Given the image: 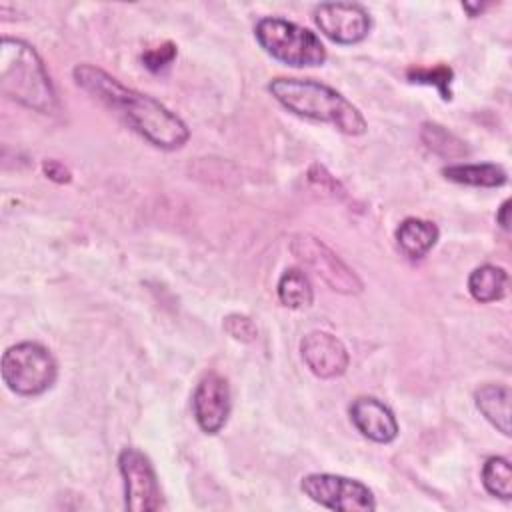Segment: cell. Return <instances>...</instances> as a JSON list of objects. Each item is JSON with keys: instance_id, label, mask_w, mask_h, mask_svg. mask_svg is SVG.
Listing matches in <instances>:
<instances>
[{"instance_id": "6da1fadb", "label": "cell", "mask_w": 512, "mask_h": 512, "mask_svg": "<svg viewBox=\"0 0 512 512\" xmlns=\"http://www.w3.org/2000/svg\"><path fill=\"white\" fill-rule=\"evenodd\" d=\"M72 76L82 90L116 112L134 132L156 148L176 150L188 142V126L156 98L124 86L106 70L92 64H78Z\"/></svg>"}, {"instance_id": "7a4b0ae2", "label": "cell", "mask_w": 512, "mask_h": 512, "mask_svg": "<svg viewBox=\"0 0 512 512\" xmlns=\"http://www.w3.org/2000/svg\"><path fill=\"white\" fill-rule=\"evenodd\" d=\"M268 92L288 112L332 124L348 136H360L368 128L362 112L346 96L318 80L278 76L268 82Z\"/></svg>"}, {"instance_id": "3957f363", "label": "cell", "mask_w": 512, "mask_h": 512, "mask_svg": "<svg viewBox=\"0 0 512 512\" xmlns=\"http://www.w3.org/2000/svg\"><path fill=\"white\" fill-rule=\"evenodd\" d=\"M0 90L6 98L36 110L54 114L58 98L40 54L26 40L4 36L0 42Z\"/></svg>"}, {"instance_id": "277c9868", "label": "cell", "mask_w": 512, "mask_h": 512, "mask_svg": "<svg viewBox=\"0 0 512 512\" xmlns=\"http://www.w3.org/2000/svg\"><path fill=\"white\" fill-rule=\"evenodd\" d=\"M254 36L266 54L292 68L322 66L326 62V48L320 38L312 30L286 18H260Z\"/></svg>"}, {"instance_id": "5b68a950", "label": "cell", "mask_w": 512, "mask_h": 512, "mask_svg": "<svg viewBox=\"0 0 512 512\" xmlns=\"http://www.w3.org/2000/svg\"><path fill=\"white\" fill-rule=\"evenodd\" d=\"M58 376L52 352L38 342H20L2 356V380L18 396H38L46 392Z\"/></svg>"}, {"instance_id": "8992f818", "label": "cell", "mask_w": 512, "mask_h": 512, "mask_svg": "<svg viewBox=\"0 0 512 512\" xmlns=\"http://www.w3.org/2000/svg\"><path fill=\"white\" fill-rule=\"evenodd\" d=\"M290 252L310 268L330 290L340 294H360L362 280L358 274L322 240L312 234H294L290 238Z\"/></svg>"}, {"instance_id": "52a82bcc", "label": "cell", "mask_w": 512, "mask_h": 512, "mask_svg": "<svg viewBox=\"0 0 512 512\" xmlns=\"http://www.w3.org/2000/svg\"><path fill=\"white\" fill-rule=\"evenodd\" d=\"M302 492L316 504L340 512H372L376 500L372 490L348 476L314 472L302 478Z\"/></svg>"}, {"instance_id": "ba28073f", "label": "cell", "mask_w": 512, "mask_h": 512, "mask_svg": "<svg viewBox=\"0 0 512 512\" xmlns=\"http://www.w3.org/2000/svg\"><path fill=\"white\" fill-rule=\"evenodd\" d=\"M118 470L124 480V506L130 512H154L162 506L156 472L144 452L124 448L118 454Z\"/></svg>"}, {"instance_id": "9c48e42d", "label": "cell", "mask_w": 512, "mask_h": 512, "mask_svg": "<svg viewBox=\"0 0 512 512\" xmlns=\"http://www.w3.org/2000/svg\"><path fill=\"white\" fill-rule=\"evenodd\" d=\"M318 30L336 44L362 42L372 26L364 6L354 2H322L312 12Z\"/></svg>"}, {"instance_id": "30bf717a", "label": "cell", "mask_w": 512, "mask_h": 512, "mask_svg": "<svg viewBox=\"0 0 512 512\" xmlns=\"http://www.w3.org/2000/svg\"><path fill=\"white\" fill-rule=\"evenodd\" d=\"M230 388L224 376L218 372H208L196 384L192 396L194 420L206 434H216L224 428L230 416Z\"/></svg>"}, {"instance_id": "8fae6325", "label": "cell", "mask_w": 512, "mask_h": 512, "mask_svg": "<svg viewBox=\"0 0 512 512\" xmlns=\"http://www.w3.org/2000/svg\"><path fill=\"white\" fill-rule=\"evenodd\" d=\"M300 354L308 370L324 380L342 376L350 362L342 340L324 330L308 332L300 342Z\"/></svg>"}, {"instance_id": "7c38bea8", "label": "cell", "mask_w": 512, "mask_h": 512, "mask_svg": "<svg viewBox=\"0 0 512 512\" xmlns=\"http://www.w3.org/2000/svg\"><path fill=\"white\" fill-rule=\"evenodd\" d=\"M350 420L354 428L372 442L388 444L398 436V420L394 412L374 396H358L350 404Z\"/></svg>"}, {"instance_id": "4fadbf2b", "label": "cell", "mask_w": 512, "mask_h": 512, "mask_svg": "<svg viewBox=\"0 0 512 512\" xmlns=\"http://www.w3.org/2000/svg\"><path fill=\"white\" fill-rule=\"evenodd\" d=\"M438 236H440L438 226L422 218H406L396 228V242L400 250L412 260L424 258L438 242Z\"/></svg>"}, {"instance_id": "5bb4252c", "label": "cell", "mask_w": 512, "mask_h": 512, "mask_svg": "<svg viewBox=\"0 0 512 512\" xmlns=\"http://www.w3.org/2000/svg\"><path fill=\"white\" fill-rule=\"evenodd\" d=\"M510 388L504 384H484L474 392L480 414L504 436H510Z\"/></svg>"}, {"instance_id": "9a60e30c", "label": "cell", "mask_w": 512, "mask_h": 512, "mask_svg": "<svg viewBox=\"0 0 512 512\" xmlns=\"http://www.w3.org/2000/svg\"><path fill=\"white\" fill-rule=\"evenodd\" d=\"M442 176L456 184L478 186V188H498L506 184V170L498 164L482 162V164H452L442 168Z\"/></svg>"}, {"instance_id": "2e32d148", "label": "cell", "mask_w": 512, "mask_h": 512, "mask_svg": "<svg viewBox=\"0 0 512 512\" xmlns=\"http://www.w3.org/2000/svg\"><path fill=\"white\" fill-rule=\"evenodd\" d=\"M508 272L494 264H482L468 276V292L474 300L488 304L496 302L506 294Z\"/></svg>"}, {"instance_id": "e0dca14e", "label": "cell", "mask_w": 512, "mask_h": 512, "mask_svg": "<svg viewBox=\"0 0 512 512\" xmlns=\"http://www.w3.org/2000/svg\"><path fill=\"white\" fill-rule=\"evenodd\" d=\"M276 292H278L280 304L286 308H292V310L308 308L314 300V290H312L310 278L300 268L284 270L278 280Z\"/></svg>"}, {"instance_id": "ac0fdd59", "label": "cell", "mask_w": 512, "mask_h": 512, "mask_svg": "<svg viewBox=\"0 0 512 512\" xmlns=\"http://www.w3.org/2000/svg\"><path fill=\"white\" fill-rule=\"evenodd\" d=\"M420 140L426 144L428 150L450 160L464 158L470 152L464 140H460L456 134L436 122H424L420 126Z\"/></svg>"}, {"instance_id": "d6986e66", "label": "cell", "mask_w": 512, "mask_h": 512, "mask_svg": "<svg viewBox=\"0 0 512 512\" xmlns=\"http://www.w3.org/2000/svg\"><path fill=\"white\" fill-rule=\"evenodd\" d=\"M482 484L488 494L510 500L512 498V468L504 456H490L482 466Z\"/></svg>"}, {"instance_id": "ffe728a7", "label": "cell", "mask_w": 512, "mask_h": 512, "mask_svg": "<svg viewBox=\"0 0 512 512\" xmlns=\"http://www.w3.org/2000/svg\"><path fill=\"white\" fill-rule=\"evenodd\" d=\"M406 76L410 82H418V84H428V86H434L440 96L444 100H450L452 98V92H450V82L454 78V72L450 66L446 64H436V66H410L406 70Z\"/></svg>"}, {"instance_id": "44dd1931", "label": "cell", "mask_w": 512, "mask_h": 512, "mask_svg": "<svg viewBox=\"0 0 512 512\" xmlns=\"http://www.w3.org/2000/svg\"><path fill=\"white\" fill-rule=\"evenodd\" d=\"M224 330L240 342H254L258 336L256 324L244 314H228L224 318Z\"/></svg>"}, {"instance_id": "7402d4cb", "label": "cell", "mask_w": 512, "mask_h": 512, "mask_svg": "<svg viewBox=\"0 0 512 512\" xmlns=\"http://www.w3.org/2000/svg\"><path fill=\"white\" fill-rule=\"evenodd\" d=\"M174 58H176V46H174L172 42H166V44H162V46H158V48H152V50H148V52L142 56L144 66H146L148 70H152V72L164 70L166 66L172 64Z\"/></svg>"}, {"instance_id": "603a6c76", "label": "cell", "mask_w": 512, "mask_h": 512, "mask_svg": "<svg viewBox=\"0 0 512 512\" xmlns=\"http://www.w3.org/2000/svg\"><path fill=\"white\" fill-rule=\"evenodd\" d=\"M44 174L56 182H68L70 180V172L64 168V164L56 162V160H48L44 162Z\"/></svg>"}, {"instance_id": "cb8c5ba5", "label": "cell", "mask_w": 512, "mask_h": 512, "mask_svg": "<svg viewBox=\"0 0 512 512\" xmlns=\"http://www.w3.org/2000/svg\"><path fill=\"white\" fill-rule=\"evenodd\" d=\"M510 200H504L502 202V206L498 208V214H496V220H498V224L504 228V230H508L510 228Z\"/></svg>"}, {"instance_id": "d4e9b609", "label": "cell", "mask_w": 512, "mask_h": 512, "mask_svg": "<svg viewBox=\"0 0 512 512\" xmlns=\"http://www.w3.org/2000/svg\"><path fill=\"white\" fill-rule=\"evenodd\" d=\"M462 8H464L470 16H478V14L484 10V4H470V2H464Z\"/></svg>"}]
</instances>
